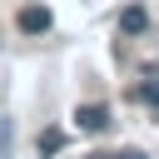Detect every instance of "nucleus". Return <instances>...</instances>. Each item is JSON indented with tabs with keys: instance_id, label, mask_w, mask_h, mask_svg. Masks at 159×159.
Here are the masks:
<instances>
[{
	"instance_id": "nucleus-4",
	"label": "nucleus",
	"mask_w": 159,
	"mask_h": 159,
	"mask_svg": "<svg viewBox=\"0 0 159 159\" xmlns=\"http://www.w3.org/2000/svg\"><path fill=\"white\" fill-rule=\"evenodd\" d=\"M134 99L149 104V109H159V80H139V84H134Z\"/></svg>"
},
{
	"instance_id": "nucleus-6",
	"label": "nucleus",
	"mask_w": 159,
	"mask_h": 159,
	"mask_svg": "<svg viewBox=\"0 0 159 159\" xmlns=\"http://www.w3.org/2000/svg\"><path fill=\"white\" fill-rule=\"evenodd\" d=\"M109 159H149L144 149H119V154H109Z\"/></svg>"
},
{
	"instance_id": "nucleus-3",
	"label": "nucleus",
	"mask_w": 159,
	"mask_h": 159,
	"mask_svg": "<svg viewBox=\"0 0 159 159\" xmlns=\"http://www.w3.org/2000/svg\"><path fill=\"white\" fill-rule=\"evenodd\" d=\"M119 30H124V35H144V30H149V15H144L139 5H129V10H119Z\"/></svg>"
},
{
	"instance_id": "nucleus-1",
	"label": "nucleus",
	"mask_w": 159,
	"mask_h": 159,
	"mask_svg": "<svg viewBox=\"0 0 159 159\" xmlns=\"http://www.w3.org/2000/svg\"><path fill=\"white\" fill-rule=\"evenodd\" d=\"M75 124H80L84 134H99V129L109 124V109H104V104H80V109H75Z\"/></svg>"
},
{
	"instance_id": "nucleus-2",
	"label": "nucleus",
	"mask_w": 159,
	"mask_h": 159,
	"mask_svg": "<svg viewBox=\"0 0 159 159\" xmlns=\"http://www.w3.org/2000/svg\"><path fill=\"white\" fill-rule=\"evenodd\" d=\"M20 30H25V35H45V30H50V10H45V5H25V10H20Z\"/></svg>"
},
{
	"instance_id": "nucleus-5",
	"label": "nucleus",
	"mask_w": 159,
	"mask_h": 159,
	"mask_svg": "<svg viewBox=\"0 0 159 159\" xmlns=\"http://www.w3.org/2000/svg\"><path fill=\"white\" fill-rule=\"evenodd\" d=\"M55 149H65V134L60 129H45L40 134V154H55Z\"/></svg>"
}]
</instances>
